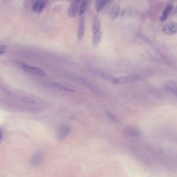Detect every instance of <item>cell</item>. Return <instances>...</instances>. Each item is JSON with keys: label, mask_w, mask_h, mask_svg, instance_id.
I'll list each match as a JSON object with an SVG mask.
<instances>
[{"label": "cell", "mask_w": 177, "mask_h": 177, "mask_svg": "<svg viewBox=\"0 0 177 177\" xmlns=\"http://www.w3.org/2000/svg\"><path fill=\"white\" fill-rule=\"evenodd\" d=\"M77 81L79 84H83L84 86L91 91L93 93L96 94V95L99 96L101 97H105V94L104 91L101 90L99 87L93 84L91 82L89 81L88 79L82 77H79L77 79Z\"/></svg>", "instance_id": "obj_1"}, {"label": "cell", "mask_w": 177, "mask_h": 177, "mask_svg": "<svg viewBox=\"0 0 177 177\" xmlns=\"http://www.w3.org/2000/svg\"><path fill=\"white\" fill-rule=\"evenodd\" d=\"M140 80V77L137 75H130L128 76L116 78L114 84H124L138 82Z\"/></svg>", "instance_id": "obj_2"}, {"label": "cell", "mask_w": 177, "mask_h": 177, "mask_svg": "<svg viewBox=\"0 0 177 177\" xmlns=\"http://www.w3.org/2000/svg\"><path fill=\"white\" fill-rule=\"evenodd\" d=\"M21 67L24 71L32 74L40 76H43L45 74V72L38 67L30 66L24 63H22Z\"/></svg>", "instance_id": "obj_3"}, {"label": "cell", "mask_w": 177, "mask_h": 177, "mask_svg": "<svg viewBox=\"0 0 177 177\" xmlns=\"http://www.w3.org/2000/svg\"><path fill=\"white\" fill-rule=\"evenodd\" d=\"M82 0H72L68 9V15L71 18L76 17L79 11V6Z\"/></svg>", "instance_id": "obj_4"}, {"label": "cell", "mask_w": 177, "mask_h": 177, "mask_svg": "<svg viewBox=\"0 0 177 177\" xmlns=\"http://www.w3.org/2000/svg\"><path fill=\"white\" fill-rule=\"evenodd\" d=\"M46 5V0H33L32 4V10L34 12L40 14L44 10Z\"/></svg>", "instance_id": "obj_5"}, {"label": "cell", "mask_w": 177, "mask_h": 177, "mask_svg": "<svg viewBox=\"0 0 177 177\" xmlns=\"http://www.w3.org/2000/svg\"><path fill=\"white\" fill-rule=\"evenodd\" d=\"M163 33L167 35H174L177 33V24L175 22H169L164 25L162 28Z\"/></svg>", "instance_id": "obj_6"}, {"label": "cell", "mask_w": 177, "mask_h": 177, "mask_svg": "<svg viewBox=\"0 0 177 177\" xmlns=\"http://www.w3.org/2000/svg\"><path fill=\"white\" fill-rule=\"evenodd\" d=\"M91 71L94 74L97 75L99 76L101 78H102V79H105L106 81H108V82H110V83L114 84L115 79H116V78L114 77L99 70L92 69L91 70Z\"/></svg>", "instance_id": "obj_7"}, {"label": "cell", "mask_w": 177, "mask_h": 177, "mask_svg": "<svg viewBox=\"0 0 177 177\" xmlns=\"http://www.w3.org/2000/svg\"><path fill=\"white\" fill-rule=\"evenodd\" d=\"M114 0H95V9L97 12H100L108 5Z\"/></svg>", "instance_id": "obj_8"}, {"label": "cell", "mask_w": 177, "mask_h": 177, "mask_svg": "<svg viewBox=\"0 0 177 177\" xmlns=\"http://www.w3.org/2000/svg\"><path fill=\"white\" fill-rule=\"evenodd\" d=\"M71 131L70 127L64 125L60 127L58 132L57 138L59 141H62L68 136Z\"/></svg>", "instance_id": "obj_9"}, {"label": "cell", "mask_w": 177, "mask_h": 177, "mask_svg": "<svg viewBox=\"0 0 177 177\" xmlns=\"http://www.w3.org/2000/svg\"><path fill=\"white\" fill-rule=\"evenodd\" d=\"M85 27H86V23H85V17L84 15H82L81 18L79 20V24L78 26V38L79 40H82L84 36L85 31Z\"/></svg>", "instance_id": "obj_10"}, {"label": "cell", "mask_w": 177, "mask_h": 177, "mask_svg": "<svg viewBox=\"0 0 177 177\" xmlns=\"http://www.w3.org/2000/svg\"><path fill=\"white\" fill-rule=\"evenodd\" d=\"M91 28H92L93 33L101 31L100 22L99 17L96 15H93V17Z\"/></svg>", "instance_id": "obj_11"}, {"label": "cell", "mask_w": 177, "mask_h": 177, "mask_svg": "<svg viewBox=\"0 0 177 177\" xmlns=\"http://www.w3.org/2000/svg\"><path fill=\"white\" fill-rule=\"evenodd\" d=\"M43 155L42 152L36 153L31 159V164L34 166H38L43 160Z\"/></svg>", "instance_id": "obj_12"}, {"label": "cell", "mask_w": 177, "mask_h": 177, "mask_svg": "<svg viewBox=\"0 0 177 177\" xmlns=\"http://www.w3.org/2000/svg\"><path fill=\"white\" fill-rule=\"evenodd\" d=\"M92 0H82L79 6V14L80 16L84 14L87 10H88L91 5Z\"/></svg>", "instance_id": "obj_13"}, {"label": "cell", "mask_w": 177, "mask_h": 177, "mask_svg": "<svg viewBox=\"0 0 177 177\" xmlns=\"http://www.w3.org/2000/svg\"><path fill=\"white\" fill-rule=\"evenodd\" d=\"M120 6L118 4H115L113 5L110 12V16L111 19L112 20H114L116 19L120 13Z\"/></svg>", "instance_id": "obj_14"}, {"label": "cell", "mask_w": 177, "mask_h": 177, "mask_svg": "<svg viewBox=\"0 0 177 177\" xmlns=\"http://www.w3.org/2000/svg\"><path fill=\"white\" fill-rule=\"evenodd\" d=\"M173 10H174V6L171 4H168L165 8V10L163 11L162 15L160 17V20L162 21H164L167 19L169 15L170 14Z\"/></svg>", "instance_id": "obj_15"}, {"label": "cell", "mask_w": 177, "mask_h": 177, "mask_svg": "<svg viewBox=\"0 0 177 177\" xmlns=\"http://www.w3.org/2000/svg\"><path fill=\"white\" fill-rule=\"evenodd\" d=\"M49 85L52 87L57 88V89L60 90H61V91H66V92H70V93L74 92V90H72L71 88H69L67 86H63L61 84L56 83V82H51V83L49 84Z\"/></svg>", "instance_id": "obj_16"}, {"label": "cell", "mask_w": 177, "mask_h": 177, "mask_svg": "<svg viewBox=\"0 0 177 177\" xmlns=\"http://www.w3.org/2000/svg\"><path fill=\"white\" fill-rule=\"evenodd\" d=\"M124 133L127 136L134 137H140L141 135L140 132L135 129H128L125 131Z\"/></svg>", "instance_id": "obj_17"}, {"label": "cell", "mask_w": 177, "mask_h": 177, "mask_svg": "<svg viewBox=\"0 0 177 177\" xmlns=\"http://www.w3.org/2000/svg\"><path fill=\"white\" fill-rule=\"evenodd\" d=\"M101 38V32L99 31L93 33L92 36V42L93 45L97 46L100 43Z\"/></svg>", "instance_id": "obj_18"}, {"label": "cell", "mask_w": 177, "mask_h": 177, "mask_svg": "<svg viewBox=\"0 0 177 177\" xmlns=\"http://www.w3.org/2000/svg\"><path fill=\"white\" fill-rule=\"evenodd\" d=\"M106 113H107V117L109 118V119L111 121H112L113 123H119V120L118 119V118L116 116H115L114 115H113L112 113H110V112L108 111H106Z\"/></svg>", "instance_id": "obj_19"}, {"label": "cell", "mask_w": 177, "mask_h": 177, "mask_svg": "<svg viewBox=\"0 0 177 177\" xmlns=\"http://www.w3.org/2000/svg\"><path fill=\"white\" fill-rule=\"evenodd\" d=\"M22 102H24V103H28V104H33L36 103V101L34 100L33 98L29 97H22Z\"/></svg>", "instance_id": "obj_20"}, {"label": "cell", "mask_w": 177, "mask_h": 177, "mask_svg": "<svg viewBox=\"0 0 177 177\" xmlns=\"http://www.w3.org/2000/svg\"><path fill=\"white\" fill-rule=\"evenodd\" d=\"M7 48V46L6 45H0V55L5 53Z\"/></svg>", "instance_id": "obj_21"}, {"label": "cell", "mask_w": 177, "mask_h": 177, "mask_svg": "<svg viewBox=\"0 0 177 177\" xmlns=\"http://www.w3.org/2000/svg\"><path fill=\"white\" fill-rule=\"evenodd\" d=\"M167 90L168 91H169L170 93H171L174 94L175 95H176L177 94V90H176V88H174L172 86H168L167 88Z\"/></svg>", "instance_id": "obj_22"}, {"label": "cell", "mask_w": 177, "mask_h": 177, "mask_svg": "<svg viewBox=\"0 0 177 177\" xmlns=\"http://www.w3.org/2000/svg\"><path fill=\"white\" fill-rule=\"evenodd\" d=\"M3 136V129H0V143L1 142L2 140Z\"/></svg>", "instance_id": "obj_23"}, {"label": "cell", "mask_w": 177, "mask_h": 177, "mask_svg": "<svg viewBox=\"0 0 177 177\" xmlns=\"http://www.w3.org/2000/svg\"><path fill=\"white\" fill-rule=\"evenodd\" d=\"M67 1H72V0H67Z\"/></svg>", "instance_id": "obj_24"}]
</instances>
